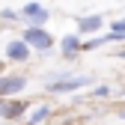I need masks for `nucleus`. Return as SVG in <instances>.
Listing matches in <instances>:
<instances>
[{"instance_id": "nucleus-1", "label": "nucleus", "mask_w": 125, "mask_h": 125, "mask_svg": "<svg viewBox=\"0 0 125 125\" xmlns=\"http://www.w3.org/2000/svg\"><path fill=\"white\" fill-rule=\"evenodd\" d=\"M86 83H92L89 74H69V77H62V81H51L48 83V92H77Z\"/></svg>"}, {"instance_id": "nucleus-2", "label": "nucleus", "mask_w": 125, "mask_h": 125, "mask_svg": "<svg viewBox=\"0 0 125 125\" xmlns=\"http://www.w3.org/2000/svg\"><path fill=\"white\" fill-rule=\"evenodd\" d=\"M24 42L30 45V48H36V51H51L54 36H51L45 27H27V30H24Z\"/></svg>"}, {"instance_id": "nucleus-3", "label": "nucleus", "mask_w": 125, "mask_h": 125, "mask_svg": "<svg viewBox=\"0 0 125 125\" xmlns=\"http://www.w3.org/2000/svg\"><path fill=\"white\" fill-rule=\"evenodd\" d=\"M21 18L30 21V27H45V21L51 18V12L45 9L42 3H27V6L21 9Z\"/></svg>"}, {"instance_id": "nucleus-4", "label": "nucleus", "mask_w": 125, "mask_h": 125, "mask_svg": "<svg viewBox=\"0 0 125 125\" xmlns=\"http://www.w3.org/2000/svg\"><path fill=\"white\" fill-rule=\"evenodd\" d=\"M24 86H27L24 74H3L0 77V98H12L15 92H21Z\"/></svg>"}, {"instance_id": "nucleus-5", "label": "nucleus", "mask_w": 125, "mask_h": 125, "mask_svg": "<svg viewBox=\"0 0 125 125\" xmlns=\"http://www.w3.org/2000/svg\"><path fill=\"white\" fill-rule=\"evenodd\" d=\"M30 45L24 42V39H15V42H9L6 48H3V54H6V60H12V62H27L30 60Z\"/></svg>"}, {"instance_id": "nucleus-6", "label": "nucleus", "mask_w": 125, "mask_h": 125, "mask_svg": "<svg viewBox=\"0 0 125 125\" xmlns=\"http://www.w3.org/2000/svg\"><path fill=\"white\" fill-rule=\"evenodd\" d=\"M24 110H27L24 101H18V98H0V119H18Z\"/></svg>"}, {"instance_id": "nucleus-7", "label": "nucleus", "mask_w": 125, "mask_h": 125, "mask_svg": "<svg viewBox=\"0 0 125 125\" xmlns=\"http://www.w3.org/2000/svg\"><path fill=\"white\" fill-rule=\"evenodd\" d=\"M104 24L101 15H83V18H77V33H98Z\"/></svg>"}, {"instance_id": "nucleus-8", "label": "nucleus", "mask_w": 125, "mask_h": 125, "mask_svg": "<svg viewBox=\"0 0 125 125\" xmlns=\"http://www.w3.org/2000/svg\"><path fill=\"white\" fill-rule=\"evenodd\" d=\"M60 48H62V54H66V57H74L77 51H81V39H77L74 33H72V36H62Z\"/></svg>"}, {"instance_id": "nucleus-9", "label": "nucleus", "mask_w": 125, "mask_h": 125, "mask_svg": "<svg viewBox=\"0 0 125 125\" xmlns=\"http://www.w3.org/2000/svg\"><path fill=\"white\" fill-rule=\"evenodd\" d=\"M48 116H51V104H39L36 110L27 116V125H42V122L48 119Z\"/></svg>"}, {"instance_id": "nucleus-10", "label": "nucleus", "mask_w": 125, "mask_h": 125, "mask_svg": "<svg viewBox=\"0 0 125 125\" xmlns=\"http://www.w3.org/2000/svg\"><path fill=\"white\" fill-rule=\"evenodd\" d=\"M0 18H3V21H18L21 12H15V9H3V12H0Z\"/></svg>"}, {"instance_id": "nucleus-11", "label": "nucleus", "mask_w": 125, "mask_h": 125, "mask_svg": "<svg viewBox=\"0 0 125 125\" xmlns=\"http://www.w3.org/2000/svg\"><path fill=\"white\" fill-rule=\"evenodd\" d=\"M92 95H95V98H110V86H95V92H92Z\"/></svg>"}, {"instance_id": "nucleus-12", "label": "nucleus", "mask_w": 125, "mask_h": 125, "mask_svg": "<svg viewBox=\"0 0 125 125\" xmlns=\"http://www.w3.org/2000/svg\"><path fill=\"white\" fill-rule=\"evenodd\" d=\"M110 33H125V18H119V21H110Z\"/></svg>"}, {"instance_id": "nucleus-13", "label": "nucleus", "mask_w": 125, "mask_h": 125, "mask_svg": "<svg viewBox=\"0 0 125 125\" xmlns=\"http://www.w3.org/2000/svg\"><path fill=\"white\" fill-rule=\"evenodd\" d=\"M119 57H122V60H125V51H119Z\"/></svg>"}, {"instance_id": "nucleus-14", "label": "nucleus", "mask_w": 125, "mask_h": 125, "mask_svg": "<svg viewBox=\"0 0 125 125\" xmlns=\"http://www.w3.org/2000/svg\"><path fill=\"white\" fill-rule=\"evenodd\" d=\"M0 77H3V66H0Z\"/></svg>"}, {"instance_id": "nucleus-15", "label": "nucleus", "mask_w": 125, "mask_h": 125, "mask_svg": "<svg viewBox=\"0 0 125 125\" xmlns=\"http://www.w3.org/2000/svg\"><path fill=\"white\" fill-rule=\"evenodd\" d=\"M122 119H125V113H122Z\"/></svg>"}]
</instances>
